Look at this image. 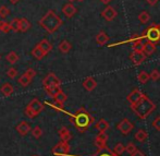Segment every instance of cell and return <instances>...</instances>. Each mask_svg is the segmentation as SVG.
<instances>
[{"mask_svg": "<svg viewBox=\"0 0 160 156\" xmlns=\"http://www.w3.org/2000/svg\"><path fill=\"white\" fill-rule=\"evenodd\" d=\"M68 115L70 116V120L74 125V127L82 133L85 132L95 120L94 117L83 107L78 109L74 114H69L68 112Z\"/></svg>", "mask_w": 160, "mask_h": 156, "instance_id": "cell-1", "label": "cell"}, {"mask_svg": "<svg viewBox=\"0 0 160 156\" xmlns=\"http://www.w3.org/2000/svg\"><path fill=\"white\" fill-rule=\"evenodd\" d=\"M39 25L42 26V30H45L47 33L53 34L60 29V26L63 24V21L61 18L52 10H49L42 19L39 20Z\"/></svg>", "mask_w": 160, "mask_h": 156, "instance_id": "cell-2", "label": "cell"}, {"mask_svg": "<svg viewBox=\"0 0 160 156\" xmlns=\"http://www.w3.org/2000/svg\"><path fill=\"white\" fill-rule=\"evenodd\" d=\"M132 110L135 114L138 116V118L141 119H146L155 109H156V105L150 98H148L146 95H144V97L138 101L134 105H131Z\"/></svg>", "mask_w": 160, "mask_h": 156, "instance_id": "cell-3", "label": "cell"}, {"mask_svg": "<svg viewBox=\"0 0 160 156\" xmlns=\"http://www.w3.org/2000/svg\"><path fill=\"white\" fill-rule=\"evenodd\" d=\"M42 110H44V104L38 98H33L25 107L24 114L30 119H34L35 117H37Z\"/></svg>", "mask_w": 160, "mask_h": 156, "instance_id": "cell-4", "label": "cell"}, {"mask_svg": "<svg viewBox=\"0 0 160 156\" xmlns=\"http://www.w3.org/2000/svg\"><path fill=\"white\" fill-rule=\"evenodd\" d=\"M142 38H146L147 42L154 43L155 45L160 43V24H152L143 33Z\"/></svg>", "mask_w": 160, "mask_h": 156, "instance_id": "cell-5", "label": "cell"}, {"mask_svg": "<svg viewBox=\"0 0 160 156\" xmlns=\"http://www.w3.org/2000/svg\"><path fill=\"white\" fill-rule=\"evenodd\" d=\"M55 156H69L70 155V145L68 142L60 141L59 143H57L51 150Z\"/></svg>", "mask_w": 160, "mask_h": 156, "instance_id": "cell-6", "label": "cell"}, {"mask_svg": "<svg viewBox=\"0 0 160 156\" xmlns=\"http://www.w3.org/2000/svg\"><path fill=\"white\" fill-rule=\"evenodd\" d=\"M42 86L45 87H50V86H61V81L60 79L56 75L55 73L50 72L48 73L44 79H42Z\"/></svg>", "mask_w": 160, "mask_h": 156, "instance_id": "cell-7", "label": "cell"}, {"mask_svg": "<svg viewBox=\"0 0 160 156\" xmlns=\"http://www.w3.org/2000/svg\"><path fill=\"white\" fill-rule=\"evenodd\" d=\"M133 128H134V126H133V123L131 122L128 119H122V120L118 123V126H117V129L124 135L128 134V133L133 130Z\"/></svg>", "mask_w": 160, "mask_h": 156, "instance_id": "cell-8", "label": "cell"}, {"mask_svg": "<svg viewBox=\"0 0 160 156\" xmlns=\"http://www.w3.org/2000/svg\"><path fill=\"white\" fill-rule=\"evenodd\" d=\"M146 57H147V56L142 50H133V53L130 55L131 61L134 63L135 65H141L142 63L146 60Z\"/></svg>", "mask_w": 160, "mask_h": 156, "instance_id": "cell-9", "label": "cell"}, {"mask_svg": "<svg viewBox=\"0 0 160 156\" xmlns=\"http://www.w3.org/2000/svg\"><path fill=\"white\" fill-rule=\"evenodd\" d=\"M107 141H108V135L106 132H99L98 135L95 138V145L97 146L98 150H105L107 148Z\"/></svg>", "mask_w": 160, "mask_h": 156, "instance_id": "cell-10", "label": "cell"}, {"mask_svg": "<svg viewBox=\"0 0 160 156\" xmlns=\"http://www.w3.org/2000/svg\"><path fill=\"white\" fill-rule=\"evenodd\" d=\"M144 95L145 94H143L141 91H139L138 89H134L132 92H131L130 94L127 96V99H128V101L131 104V105H134V104H136L138 101H141L142 98L144 97Z\"/></svg>", "mask_w": 160, "mask_h": 156, "instance_id": "cell-11", "label": "cell"}, {"mask_svg": "<svg viewBox=\"0 0 160 156\" xmlns=\"http://www.w3.org/2000/svg\"><path fill=\"white\" fill-rule=\"evenodd\" d=\"M101 17L106 20V21H112L114 20V18L117 17V11L114 10V8L110 6H107L101 12Z\"/></svg>", "mask_w": 160, "mask_h": 156, "instance_id": "cell-12", "label": "cell"}, {"mask_svg": "<svg viewBox=\"0 0 160 156\" xmlns=\"http://www.w3.org/2000/svg\"><path fill=\"white\" fill-rule=\"evenodd\" d=\"M76 12H78V9H76V7L74 6L72 2H69V3L64 4L63 8H62V13H63L67 18H69V19H71L73 15H75Z\"/></svg>", "mask_w": 160, "mask_h": 156, "instance_id": "cell-13", "label": "cell"}, {"mask_svg": "<svg viewBox=\"0 0 160 156\" xmlns=\"http://www.w3.org/2000/svg\"><path fill=\"white\" fill-rule=\"evenodd\" d=\"M17 131H18V133L19 134H21V135H28V133L31 132V130H32V128H31V125L28 122V121H21V122L19 123V125L17 126Z\"/></svg>", "mask_w": 160, "mask_h": 156, "instance_id": "cell-14", "label": "cell"}, {"mask_svg": "<svg viewBox=\"0 0 160 156\" xmlns=\"http://www.w3.org/2000/svg\"><path fill=\"white\" fill-rule=\"evenodd\" d=\"M83 87H84L86 91H88V92H92V91H94V90L96 89V86H97V82H96V80L93 78V76H88V78H86L84 81H83Z\"/></svg>", "mask_w": 160, "mask_h": 156, "instance_id": "cell-15", "label": "cell"}, {"mask_svg": "<svg viewBox=\"0 0 160 156\" xmlns=\"http://www.w3.org/2000/svg\"><path fill=\"white\" fill-rule=\"evenodd\" d=\"M144 54L146 56H152L156 53V45L154 43H150V42H145L143 45V49H142Z\"/></svg>", "mask_w": 160, "mask_h": 156, "instance_id": "cell-16", "label": "cell"}, {"mask_svg": "<svg viewBox=\"0 0 160 156\" xmlns=\"http://www.w3.org/2000/svg\"><path fill=\"white\" fill-rule=\"evenodd\" d=\"M0 92H1L3 96L9 97L14 93V87H13L12 84H10V83H8V82L3 83V84L1 85V87H0Z\"/></svg>", "mask_w": 160, "mask_h": 156, "instance_id": "cell-17", "label": "cell"}, {"mask_svg": "<svg viewBox=\"0 0 160 156\" xmlns=\"http://www.w3.org/2000/svg\"><path fill=\"white\" fill-rule=\"evenodd\" d=\"M58 134H59L61 141H63V142H68V143H69V141L72 139L71 132H70V130L67 127H62V128L58 131Z\"/></svg>", "mask_w": 160, "mask_h": 156, "instance_id": "cell-18", "label": "cell"}, {"mask_svg": "<svg viewBox=\"0 0 160 156\" xmlns=\"http://www.w3.org/2000/svg\"><path fill=\"white\" fill-rule=\"evenodd\" d=\"M37 45H38V47H39V48L42 49V51H44L45 55H47L48 53H50L51 49H52V45H51L47 39H45V38L40 40V42L38 43Z\"/></svg>", "mask_w": 160, "mask_h": 156, "instance_id": "cell-19", "label": "cell"}, {"mask_svg": "<svg viewBox=\"0 0 160 156\" xmlns=\"http://www.w3.org/2000/svg\"><path fill=\"white\" fill-rule=\"evenodd\" d=\"M108 40H109V37H108V35L103 31L99 32V33L96 35V42L99 46H103V45H106L108 43Z\"/></svg>", "mask_w": 160, "mask_h": 156, "instance_id": "cell-20", "label": "cell"}, {"mask_svg": "<svg viewBox=\"0 0 160 156\" xmlns=\"http://www.w3.org/2000/svg\"><path fill=\"white\" fill-rule=\"evenodd\" d=\"M71 48H72L71 43H70L69 40H67V39L62 40V42L59 44V46H58L59 51H60V53H62V54H68L70 50H71Z\"/></svg>", "mask_w": 160, "mask_h": 156, "instance_id": "cell-21", "label": "cell"}, {"mask_svg": "<svg viewBox=\"0 0 160 156\" xmlns=\"http://www.w3.org/2000/svg\"><path fill=\"white\" fill-rule=\"evenodd\" d=\"M67 99H68V96H67V94H65L63 91L59 92V93L53 97V101H55V103L58 104V105H60V106H63L64 103L67 101Z\"/></svg>", "mask_w": 160, "mask_h": 156, "instance_id": "cell-22", "label": "cell"}, {"mask_svg": "<svg viewBox=\"0 0 160 156\" xmlns=\"http://www.w3.org/2000/svg\"><path fill=\"white\" fill-rule=\"evenodd\" d=\"M95 128L99 132H106V131L109 129V123H108V121L105 120V119H99L98 122L95 125Z\"/></svg>", "mask_w": 160, "mask_h": 156, "instance_id": "cell-23", "label": "cell"}, {"mask_svg": "<svg viewBox=\"0 0 160 156\" xmlns=\"http://www.w3.org/2000/svg\"><path fill=\"white\" fill-rule=\"evenodd\" d=\"M148 138V133L146 130L144 129H139L136 133H135V139L137 140L138 142H145Z\"/></svg>", "mask_w": 160, "mask_h": 156, "instance_id": "cell-24", "label": "cell"}, {"mask_svg": "<svg viewBox=\"0 0 160 156\" xmlns=\"http://www.w3.org/2000/svg\"><path fill=\"white\" fill-rule=\"evenodd\" d=\"M31 26H32V24L28 19H25V18L20 19V32H28L31 29Z\"/></svg>", "mask_w": 160, "mask_h": 156, "instance_id": "cell-25", "label": "cell"}, {"mask_svg": "<svg viewBox=\"0 0 160 156\" xmlns=\"http://www.w3.org/2000/svg\"><path fill=\"white\" fill-rule=\"evenodd\" d=\"M45 91H46V93L49 95L50 97H55L56 95H57L59 92L62 91L61 86H50V87H45Z\"/></svg>", "mask_w": 160, "mask_h": 156, "instance_id": "cell-26", "label": "cell"}, {"mask_svg": "<svg viewBox=\"0 0 160 156\" xmlns=\"http://www.w3.org/2000/svg\"><path fill=\"white\" fill-rule=\"evenodd\" d=\"M32 56L35 58V59L40 60V59H42V58H44V56H46V55H45L44 51H42V49L38 47V45H36V46L32 49Z\"/></svg>", "mask_w": 160, "mask_h": 156, "instance_id": "cell-27", "label": "cell"}, {"mask_svg": "<svg viewBox=\"0 0 160 156\" xmlns=\"http://www.w3.org/2000/svg\"><path fill=\"white\" fill-rule=\"evenodd\" d=\"M6 60L8 61L10 65H15L18 61H19V56L15 51H10L8 55L6 56Z\"/></svg>", "mask_w": 160, "mask_h": 156, "instance_id": "cell-28", "label": "cell"}, {"mask_svg": "<svg viewBox=\"0 0 160 156\" xmlns=\"http://www.w3.org/2000/svg\"><path fill=\"white\" fill-rule=\"evenodd\" d=\"M18 83H19L21 86L23 87H28V85L32 83V79H30L28 76H26L25 74H22L19 79H18Z\"/></svg>", "mask_w": 160, "mask_h": 156, "instance_id": "cell-29", "label": "cell"}, {"mask_svg": "<svg viewBox=\"0 0 160 156\" xmlns=\"http://www.w3.org/2000/svg\"><path fill=\"white\" fill-rule=\"evenodd\" d=\"M142 39H143V38H142L141 36H138L136 39H134L133 42H131V43H132L133 50H142V49H143L144 43L142 42Z\"/></svg>", "mask_w": 160, "mask_h": 156, "instance_id": "cell-30", "label": "cell"}, {"mask_svg": "<svg viewBox=\"0 0 160 156\" xmlns=\"http://www.w3.org/2000/svg\"><path fill=\"white\" fill-rule=\"evenodd\" d=\"M137 79H138V82L142 83V84H145L147 83L148 81L150 80L149 79V73H147L146 71H141L137 75Z\"/></svg>", "mask_w": 160, "mask_h": 156, "instance_id": "cell-31", "label": "cell"}, {"mask_svg": "<svg viewBox=\"0 0 160 156\" xmlns=\"http://www.w3.org/2000/svg\"><path fill=\"white\" fill-rule=\"evenodd\" d=\"M138 20H139L141 23L146 24L147 22H149V20H150L149 13H148L147 11H142V12L138 14Z\"/></svg>", "mask_w": 160, "mask_h": 156, "instance_id": "cell-32", "label": "cell"}, {"mask_svg": "<svg viewBox=\"0 0 160 156\" xmlns=\"http://www.w3.org/2000/svg\"><path fill=\"white\" fill-rule=\"evenodd\" d=\"M112 152L116 153L117 155H121V154H123V153L125 152V146L123 145L122 143H117L116 145H114Z\"/></svg>", "mask_w": 160, "mask_h": 156, "instance_id": "cell-33", "label": "cell"}, {"mask_svg": "<svg viewBox=\"0 0 160 156\" xmlns=\"http://www.w3.org/2000/svg\"><path fill=\"white\" fill-rule=\"evenodd\" d=\"M31 133H32V135L34 138H36V139H40L42 135V130L40 127L36 126V127H34L32 130H31Z\"/></svg>", "mask_w": 160, "mask_h": 156, "instance_id": "cell-34", "label": "cell"}, {"mask_svg": "<svg viewBox=\"0 0 160 156\" xmlns=\"http://www.w3.org/2000/svg\"><path fill=\"white\" fill-rule=\"evenodd\" d=\"M10 31L19 32L20 31V19H13L10 22Z\"/></svg>", "mask_w": 160, "mask_h": 156, "instance_id": "cell-35", "label": "cell"}, {"mask_svg": "<svg viewBox=\"0 0 160 156\" xmlns=\"http://www.w3.org/2000/svg\"><path fill=\"white\" fill-rule=\"evenodd\" d=\"M0 31L2 33H9L10 32V23L4 20H0Z\"/></svg>", "mask_w": 160, "mask_h": 156, "instance_id": "cell-36", "label": "cell"}, {"mask_svg": "<svg viewBox=\"0 0 160 156\" xmlns=\"http://www.w3.org/2000/svg\"><path fill=\"white\" fill-rule=\"evenodd\" d=\"M45 104H46V105H48L49 107L53 108L55 110H57V112H64L65 114H68V112L63 109V106H60V105H58V104H56V103H50V101H45Z\"/></svg>", "mask_w": 160, "mask_h": 156, "instance_id": "cell-37", "label": "cell"}, {"mask_svg": "<svg viewBox=\"0 0 160 156\" xmlns=\"http://www.w3.org/2000/svg\"><path fill=\"white\" fill-rule=\"evenodd\" d=\"M10 14V9L8 8L7 6H1L0 7V18L4 19L6 17Z\"/></svg>", "mask_w": 160, "mask_h": 156, "instance_id": "cell-38", "label": "cell"}, {"mask_svg": "<svg viewBox=\"0 0 160 156\" xmlns=\"http://www.w3.org/2000/svg\"><path fill=\"white\" fill-rule=\"evenodd\" d=\"M136 150H137L136 145L134 143H132V142H130V143H128V145H125V152H128L130 155L133 154Z\"/></svg>", "mask_w": 160, "mask_h": 156, "instance_id": "cell-39", "label": "cell"}, {"mask_svg": "<svg viewBox=\"0 0 160 156\" xmlns=\"http://www.w3.org/2000/svg\"><path fill=\"white\" fill-rule=\"evenodd\" d=\"M7 75H8V78H10V79H15L18 75V70L13 67L9 68L8 71H7Z\"/></svg>", "mask_w": 160, "mask_h": 156, "instance_id": "cell-40", "label": "cell"}, {"mask_svg": "<svg viewBox=\"0 0 160 156\" xmlns=\"http://www.w3.org/2000/svg\"><path fill=\"white\" fill-rule=\"evenodd\" d=\"M149 79H150V80H152V81H158L160 79V72L157 69L152 70V73L149 74Z\"/></svg>", "mask_w": 160, "mask_h": 156, "instance_id": "cell-41", "label": "cell"}, {"mask_svg": "<svg viewBox=\"0 0 160 156\" xmlns=\"http://www.w3.org/2000/svg\"><path fill=\"white\" fill-rule=\"evenodd\" d=\"M24 74H25L26 76H28V78L32 79V80H33V79L35 78L36 74H37V73H36V70H34L33 68H28V69L26 70L25 72H24Z\"/></svg>", "mask_w": 160, "mask_h": 156, "instance_id": "cell-42", "label": "cell"}, {"mask_svg": "<svg viewBox=\"0 0 160 156\" xmlns=\"http://www.w3.org/2000/svg\"><path fill=\"white\" fill-rule=\"evenodd\" d=\"M94 156H111V152H109L108 148H105V150H98V152H97Z\"/></svg>", "mask_w": 160, "mask_h": 156, "instance_id": "cell-43", "label": "cell"}, {"mask_svg": "<svg viewBox=\"0 0 160 156\" xmlns=\"http://www.w3.org/2000/svg\"><path fill=\"white\" fill-rule=\"evenodd\" d=\"M152 127H154L157 131H160V116L157 117V118L152 121Z\"/></svg>", "mask_w": 160, "mask_h": 156, "instance_id": "cell-44", "label": "cell"}, {"mask_svg": "<svg viewBox=\"0 0 160 156\" xmlns=\"http://www.w3.org/2000/svg\"><path fill=\"white\" fill-rule=\"evenodd\" d=\"M130 156H146L145 154H144L143 152H141V151H138V150H136L135 151L134 153H133V154H131Z\"/></svg>", "mask_w": 160, "mask_h": 156, "instance_id": "cell-45", "label": "cell"}, {"mask_svg": "<svg viewBox=\"0 0 160 156\" xmlns=\"http://www.w3.org/2000/svg\"><path fill=\"white\" fill-rule=\"evenodd\" d=\"M146 1H147L148 3L150 4V6H155V4H156L157 2L159 1V0H146Z\"/></svg>", "mask_w": 160, "mask_h": 156, "instance_id": "cell-46", "label": "cell"}, {"mask_svg": "<svg viewBox=\"0 0 160 156\" xmlns=\"http://www.w3.org/2000/svg\"><path fill=\"white\" fill-rule=\"evenodd\" d=\"M101 2H102V3H105V4H109L110 2L112 1V0H100Z\"/></svg>", "mask_w": 160, "mask_h": 156, "instance_id": "cell-47", "label": "cell"}, {"mask_svg": "<svg viewBox=\"0 0 160 156\" xmlns=\"http://www.w3.org/2000/svg\"><path fill=\"white\" fill-rule=\"evenodd\" d=\"M9 1H10L12 4H15V3H18V2H19L20 0H9Z\"/></svg>", "mask_w": 160, "mask_h": 156, "instance_id": "cell-48", "label": "cell"}, {"mask_svg": "<svg viewBox=\"0 0 160 156\" xmlns=\"http://www.w3.org/2000/svg\"><path fill=\"white\" fill-rule=\"evenodd\" d=\"M111 156H120V155H117L116 153H113V152L111 151Z\"/></svg>", "mask_w": 160, "mask_h": 156, "instance_id": "cell-49", "label": "cell"}, {"mask_svg": "<svg viewBox=\"0 0 160 156\" xmlns=\"http://www.w3.org/2000/svg\"><path fill=\"white\" fill-rule=\"evenodd\" d=\"M69 2H73V1H76V0H68Z\"/></svg>", "mask_w": 160, "mask_h": 156, "instance_id": "cell-50", "label": "cell"}, {"mask_svg": "<svg viewBox=\"0 0 160 156\" xmlns=\"http://www.w3.org/2000/svg\"><path fill=\"white\" fill-rule=\"evenodd\" d=\"M76 1H80L81 2V1H84V0H76Z\"/></svg>", "mask_w": 160, "mask_h": 156, "instance_id": "cell-51", "label": "cell"}, {"mask_svg": "<svg viewBox=\"0 0 160 156\" xmlns=\"http://www.w3.org/2000/svg\"><path fill=\"white\" fill-rule=\"evenodd\" d=\"M0 59H1V56H0Z\"/></svg>", "mask_w": 160, "mask_h": 156, "instance_id": "cell-52", "label": "cell"}, {"mask_svg": "<svg viewBox=\"0 0 160 156\" xmlns=\"http://www.w3.org/2000/svg\"><path fill=\"white\" fill-rule=\"evenodd\" d=\"M33 156H37V155H33Z\"/></svg>", "mask_w": 160, "mask_h": 156, "instance_id": "cell-53", "label": "cell"}]
</instances>
